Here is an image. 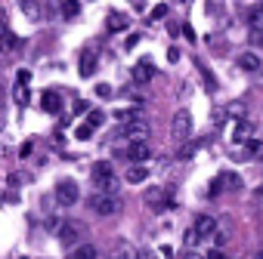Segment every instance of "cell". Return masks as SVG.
I'll list each match as a JSON object with an SVG mask.
<instances>
[{"label":"cell","instance_id":"obj_30","mask_svg":"<svg viewBox=\"0 0 263 259\" xmlns=\"http://www.w3.org/2000/svg\"><path fill=\"white\" fill-rule=\"evenodd\" d=\"M96 96L99 99H111V87L108 83H96Z\"/></svg>","mask_w":263,"mask_h":259},{"label":"cell","instance_id":"obj_4","mask_svg":"<svg viewBox=\"0 0 263 259\" xmlns=\"http://www.w3.org/2000/svg\"><path fill=\"white\" fill-rule=\"evenodd\" d=\"M90 210H93L96 216H115V213L121 210V201H118V195H105V191H99V195L90 198Z\"/></svg>","mask_w":263,"mask_h":259},{"label":"cell","instance_id":"obj_34","mask_svg":"<svg viewBox=\"0 0 263 259\" xmlns=\"http://www.w3.org/2000/svg\"><path fill=\"white\" fill-rule=\"evenodd\" d=\"M208 259H226V256H223V250H220V247H214V250L208 253Z\"/></svg>","mask_w":263,"mask_h":259},{"label":"cell","instance_id":"obj_3","mask_svg":"<svg viewBox=\"0 0 263 259\" xmlns=\"http://www.w3.org/2000/svg\"><path fill=\"white\" fill-rule=\"evenodd\" d=\"M115 136H118V139H127V142H146V139H149V123H146L143 117L127 120V123L118 126V133H115Z\"/></svg>","mask_w":263,"mask_h":259},{"label":"cell","instance_id":"obj_21","mask_svg":"<svg viewBox=\"0 0 263 259\" xmlns=\"http://www.w3.org/2000/svg\"><path fill=\"white\" fill-rule=\"evenodd\" d=\"M238 158H254V161L263 158V142H260V139H248V142H245V152H241Z\"/></svg>","mask_w":263,"mask_h":259},{"label":"cell","instance_id":"obj_29","mask_svg":"<svg viewBox=\"0 0 263 259\" xmlns=\"http://www.w3.org/2000/svg\"><path fill=\"white\" fill-rule=\"evenodd\" d=\"M183 241H186V250H195V244H198L201 238H198V231H195V228H189V231L183 234Z\"/></svg>","mask_w":263,"mask_h":259},{"label":"cell","instance_id":"obj_15","mask_svg":"<svg viewBox=\"0 0 263 259\" xmlns=\"http://www.w3.org/2000/svg\"><path fill=\"white\" fill-rule=\"evenodd\" d=\"M137 253H140V250H134L127 241H115V244H111L108 259H137Z\"/></svg>","mask_w":263,"mask_h":259},{"label":"cell","instance_id":"obj_18","mask_svg":"<svg viewBox=\"0 0 263 259\" xmlns=\"http://www.w3.org/2000/svg\"><path fill=\"white\" fill-rule=\"evenodd\" d=\"M108 31H127L130 28V19L124 13H108V22H105Z\"/></svg>","mask_w":263,"mask_h":259},{"label":"cell","instance_id":"obj_1","mask_svg":"<svg viewBox=\"0 0 263 259\" xmlns=\"http://www.w3.org/2000/svg\"><path fill=\"white\" fill-rule=\"evenodd\" d=\"M90 179H93V185H96L99 191H105V195H118L115 167H111L108 161H96V164L90 167Z\"/></svg>","mask_w":263,"mask_h":259},{"label":"cell","instance_id":"obj_39","mask_svg":"<svg viewBox=\"0 0 263 259\" xmlns=\"http://www.w3.org/2000/svg\"><path fill=\"white\" fill-rule=\"evenodd\" d=\"M7 37H10V31H7V25H4V22H0V40H7Z\"/></svg>","mask_w":263,"mask_h":259},{"label":"cell","instance_id":"obj_13","mask_svg":"<svg viewBox=\"0 0 263 259\" xmlns=\"http://www.w3.org/2000/svg\"><path fill=\"white\" fill-rule=\"evenodd\" d=\"M192 228L198 231V238H201V241H208V238H214V234H217V219L204 213V216H198V219H195V225H192Z\"/></svg>","mask_w":263,"mask_h":259},{"label":"cell","instance_id":"obj_37","mask_svg":"<svg viewBox=\"0 0 263 259\" xmlns=\"http://www.w3.org/2000/svg\"><path fill=\"white\" fill-rule=\"evenodd\" d=\"M19 155H22V158H28V155H31V142H25V145L19 148Z\"/></svg>","mask_w":263,"mask_h":259},{"label":"cell","instance_id":"obj_35","mask_svg":"<svg viewBox=\"0 0 263 259\" xmlns=\"http://www.w3.org/2000/svg\"><path fill=\"white\" fill-rule=\"evenodd\" d=\"M183 34H186V40H192V44H195V31H192L189 25H183Z\"/></svg>","mask_w":263,"mask_h":259},{"label":"cell","instance_id":"obj_36","mask_svg":"<svg viewBox=\"0 0 263 259\" xmlns=\"http://www.w3.org/2000/svg\"><path fill=\"white\" fill-rule=\"evenodd\" d=\"M74 111H78V114H81V111H87V102H84V99H78V102H74Z\"/></svg>","mask_w":263,"mask_h":259},{"label":"cell","instance_id":"obj_33","mask_svg":"<svg viewBox=\"0 0 263 259\" xmlns=\"http://www.w3.org/2000/svg\"><path fill=\"white\" fill-rule=\"evenodd\" d=\"M183 259H208V256H201L198 250H186V253H183Z\"/></svg>","mask_w":263,"mask_h":259},{"label":"cell","instance_id":"obj_11","mask_svg":"<svg viewBox=\"0 0 263 259\" xmlns=\"http://www.w3.org/2000/svg\"><path fill=\"white\" fill-rule=\"evenodd\" d=\"M130 77H134V83H149V80L155 77V65H152V59L137 62V65H134V71H130Z\"/></svg>","mask_w":263,"mask_h":259},{"label":"cell","instance_id":"obj_24","mask_svg":"<svg viewBox=\"0 0 263 259\" xmlns=\"http://www.w3.org/2000/svg\"><path fill=\"white\" fill-rule=\"evenodd\" d=\"M22 10H25L31 19H37V22H41V19H44V13H47V10L37 4V0H22Z\"/></svg>","mask_w":263,"mask_h":259},{"label":"cell","instance_id":"obj_32","mask_svg":"<svg viewBox=\"0 0 263 259\" xmlns=\"http://www.w3.org/2000/svg\"><path fill=\"white\" fill-rule=\"evenodd\" d=\"M164 16H167V7H164V4H158V7L152 10V19H164Z\"/></svg>","mask_w":263,"mask_h":259},{"label":"cell","instance_id":"obj_17","mask_svg":"<svg viewBox=\"0 0 263 259\" xmlns=\"http://www.w3.org/2000/svg\"><path fill=\"white\" fill-rule=\"evenodd\" d=\"M238 68H241V71H260L263 62H260L257 53H241V56H238Z\"/></svg>","mask_w":263,"mask_h":259},{"label":"cell","instance_id":"obj_26","mask_svg":"<svg viewBox=\"0 0 263 259\" xmlns=\"http://www.w3.org/2000/svg\"><path fill=\"white\" fill-rule=\"evenodd\" d=\"M198 71H201V77H204V87H208V90H211V93H217V77H214V74H211V68H208V65H201V62H198Z\"/></svg>","mask_w":263,"mask_h":259},{"label":"cell","instance_id":"obj_16","mask_svg":"<svg viewBox=\"0 0 263 259\" xmlns=\"http://www.w3.org/2000/svg\"><path fill=\"white\" fill-rule=\"evenodd\" d=\"M41 108H44L47 114H59V108H62V99H59L53 90H47V93H41Z\"/></svg>","mask_w":263,"mask_h":259},{"label":"cell","instance_id":"obj_10","mask_svg":"<svg viewBox=\"0 0 263 259\" xmlns=\"http://www.w3.org/2000/svg\"><path fill=\"white\" fill-rule=\"evenodd\" d=\"M96 62H99L96 47H84V50H81V62H78V74H81V77H90V74L96 71Z\"/></svg>","mask_w":263,"mask_h":259},{"label":"cell","instance_id":"obj_40","mask_svg":"<svg viewBox=\"0 0 263 259\" xmlns=\"http://www.w3.org/2000/svg\"><path fill=\"white\" fill-rule=\"evenodd\" d=\"M254 198H257V201H260V204H263V185H260V188H257V191H254Z\"/></svg>","mask_w":263,"mask_h":259},{"label":"cell","instance_id":"obj_43","mask_svg":"<svg viewBox=\"0 0 263 259\" xmlns=\"http://www.w3.org/2000/svg\"><path fill=\"white\" fill-rule=\"evenodd\" d=\"M19 259H28V256H19Z\"/></svg>","mask_w":263,"mask_h":259},{"label":"cell","instance_id":"obj_7","mask_svg":"<svg viewBox=\"0 0 263 259\" xmlns=\"http://www.w3.org/2000/svg\"><path fill=\"white\" fill-rule=\"evenodd\" d=\"M248 40L251 47H263V7H254L248 13Z\"/></svg>","mask_w":263,"mask_h":259},{"label":"cell","instance_id":"obj_5","mask_svg":"<svg viewBox=\"0 0 263 259\" xmlns=\"http://www.w3.org/2000/svg\"><path fill=\"white\" fill-rule=\"evenodd\" d=\"M171 136H174L177 142H186V139L192 136V114H189L186 108H180V111L174 114V120H171Z\"/></svg>","mask_w":263,"mask_h":259},{"label":"cell","instance_id":"obj_41","mask_svg":"<svg viewBox=\"0 0 263 259\" xmlns=\"http://www.w3.org/2000/svg\"><path fill=\"white\" fill-rule=\"evenodd\" d=\"M254 259H263V250H257V253H254Z\"/></svg>","mask_w":263,"mask_h":259},{"label":"cell","instance_id":"obj_25","mask_svg":"<svg viewBox=\"0 0 263 259\" xmlns=\"http://www.w3.org/2000/svg\"><path fill=\"white\" fill-rule=\"evenodd\" d=\"M71 259H96V247L93 244H81L71 250Z\"/></svg>","mask_w":263,"mask_h":259},{"label":"cell","instance_id":"obj_38","mask_svg":"<svg viewBox=\"0 0 263 259\" xmlns=\"http://www.w3.org/2000/svg\"><path fill=\"white\" fill-rule=\"evenodd\" d=\"M161 259H174V250L171 247H161Z\"/></svg>","mask_w":263,"mask_h":259},{"label":"cell","instance_id":"obj_6","mask_svg":"<svg viewBox=\"0 0 263 259\" xmlns=\"http://www.w3.org/2000/svg\"><path fill=\"white\" fill-rule=\"evenodd\" d=\"M81 238H84V228H81L78 222L65 219V222H62V228H59V241H62V247H65V250H74V247H81V244H84Z\"/></svg>","mask_w":263,"mask_h":259},{"label":"cell","instance_id":"obj_20","mask_svg":"<svg viewBox=\"0 0 263 259\" xmlns=\"http://www.w3.org/2000/svg\"><path fill=\"white\" fill-rule=\"evenodd\" d=\"M146 179H149V170H146L143 164H134V167L127 170V182H130V185H140V182H146Z\"/></svg>","mask_w":263,"mask_h":259},{"label":"cell","instance_id":"obj_9","mask_svg":"<svg viewBox=\"0 0 263 259\" xmlns=\"http://www.w3.org/2000/svg\"><path fill=\"white\" fill-rule=\"evenodd\" d=\"M124 158H127L130 164H146V161L152 158V145H149V142H130V145L124 148Z\"/></svg>","mask_w":263,"mask_h":259},{"label":"cell","instance_id":"obj_27","mask_svg":"<svg viewBox=\"0 0 263 259\" xmlns=\"http://www.w3.org/2000/svg\"><path fill=\"white\" fill-rule=\"evenodd\" d=\"M93 133H96V130H93V126H90V123H81V126H78V130H74V136H78V139H81V142H87V139H90V136H93Z\"/></svg>","mask_w":263,"mask_h":259},{"label":"cell","instance_id":"obj_8","mask_svg":"<svg viewBox=\"0 0 263 259\" xmlns=\"http://www.w3.org/2000/svg\"><path fill=\"white\" fill-rule=\"evenodd\" d=\"M56 201L62 207H74L78 204V182L74 179H59L56 182Z\"/></svg>","mask_w":263,"mask_h":259},{"label":"cell","instance_id":"obj_23","mask_svg":"<svg viewBox=\"0 0 263 259\" xmlns=\"http://www.w3.org/2000/svg\"><path fill=\"white\" fill-rule=\"evenodd\" d=\"M28 80H31V74L28 71H19V90H16L19 105H28Z\"/></svg>","mask_w":263,"mask_h":259},{"label":"cell","instance_id":"obj_14","mask_svg":"<svg viewBox=\"0 0 263 259\" xmlns=\"http://www.w3.org/2000/svg\"><path fill=\"white\" fill-rule=\"evenodd\" d=\"M146 204H149L152 210H164V207H171L174 201L167 198V191H161V188H149V191H146Z\"/></svg>","mask_w":263,"mask_h":259},{"label":"cell","instance_id":"obj_28","mask_svg":"<svg viewBox=\"0 0 263 259\" xmlns=\"http://www.w3.org/2000/svg\"><path fill=\"white\" fill-rule=\"evenodd\" d=\"M87 123L96 130V126H102V123H105V114H102V111H90V114H87Z\"/></svg>","mask_w":263,"mask_h":259},{"label":"cell","instance_id":"obj_42","mask_svg":"<svg viewBox=\"0 0 263 259\" xmlns=\"http://www.w3.org/2000/svg\"><path fill=\"white\" fill-rule=\"evenodd\" d=\"M183 4H192V0H183Z\"/></svg>","mask_w":263,"mask_h":259},{"label":"cell","instance_id":"obj_2","mask_svg":"<svg viewBox=\"0 0 263 259\" xmlns=\"http://www.w3.org/2000/svg\"><path fill=\"white\" fill-rule=\"evenodd\" d=\"M245 188V182H241V176L235 173V170H223L214 182H211V188H208V198H217L220 191H241Z\"/></svg>","mask_w":263,"mask_h":259},{"label":"cell","instance_id":"obj_12","mask_svg":"<svg viewBox=\"0 0 263 259\" xmlns=\"http://www.w3.org/2000/svg\"><path fill=\"white\" fill-rule=\"evenodd\" d=\"M248 139H254V120H251V117L238 120V123H235V133H232V142H235V145H245Z\"/></svg>","mask_w":263,"mask_h":259},{"label":"cell","instance_id":"obj_19","mask_svg":"<svg viewBox=\"0 0 263 259\" xmlns=\"http://www.w3.org/2000/svg\"><path fill=\"white\" fill-rule=\"evenodd\" d=\"M226 117H232L235 123H238V120H245V117H248V105H245L241 99L229 102V105H226Z\"/></svg>","mask_w":263,"mask_h":259},{"label":"cell","instance_id":"obj_22","mask_svg":"<svg viewBox=\"0 0 263 259\" xmlns=\"http://www.w3.org/2000/svg\"><path fill=\"white\" fill-rule=\"evenodd\" d=\"M56 4H59V13H62L65 19H74V16L81 13V4H78V0H56Z\"/></svg>","mask_w":263,"mask_h":259},{"label":"cell","instance_id":"obj_31","mask_svg":"<svg viewBox=\"0 0 263 259\" xmlns=\"http://www.w3.org/2000/svg\"><path fill=\"white\" fill-rule=\"evenodd\" d=\"M137 259H161V256H158V253H152L149 247H143V250L137 253Z\"/></svg>","mask_w":263,"mask_h":259}]
</instances>
